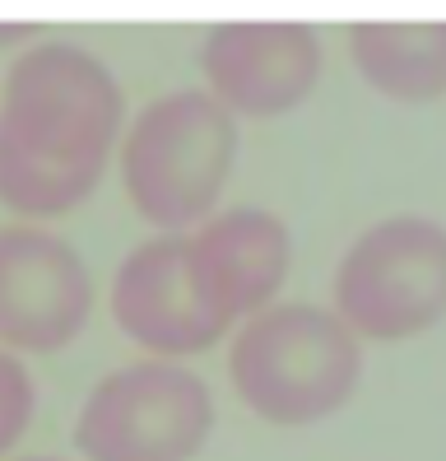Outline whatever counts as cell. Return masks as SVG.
I'll list each match as a JSON object with an SVG mask.
<instances>
[{
  "label": "cell",
  "mask_w": 446,
  "mask_h": 461,
  "mask_svg": "<svg viewBox=\"0 0 446 461\" xmlns=\"http://www.w3.org/2000/svg\"><path fill=\"white\" fill-rule=\"evenodd\" d=\"M121 85L94 51L38 42L0 85V205L56 220L94 196L121 135Z\"/></svg>",
  "instance_id": "6da1fadb"
},
{
  "label": "cell",
  "mask_w": 446,
  "mask_h": 461,
  "mask_svg": "<svg viewBox=\"0 0 446 461\" xmlns=\"http://www.w3.org/2000/svg\"><path fill=\"white\" fill-rule=\"evenodd\" d=\"M228 377L256 420L302 429L349 405L362 377V340L334 308L270 303L233 336Z\"/></svg>",
  "instance_id": "7a4b0ae2"
},
{
  "label": "cell",
  "mask_w": 446,
  "mask_h": 461,
  "mask_svg": "<svg viewBox=\"0 0 446 461\" xmlns=\"http://www.w3.org/2000/svg\"><path fill=\"white\" fill-rule=\"evenodd\" d=\"M237 164V122L214 94H163L121 135V186L145 224L186 233L219 214Z\"/></svg>",
  "instance_id": "3957f363"
},
{
  "label": "cell",
  "mask_w": 446,
  "mask_h": 461,
  "mask_svg": "<svg viewBox=\"0 0 446 461\" xmlns=\"http://www.w3.org/2000/svg\"><path fill=\"white\" fill-rule=\"evenodd\" d=\"M334 312L358 340H414L446 317V224L390 214L334 266Z\"/></svg>",
  "instance_id": "277c9868"
},
{
  "label": "cell",
  "mask_w": 446,
  "mask_h": 461,
  "mask_svg": "<svg viewBox=\"0 0 446 461\" xmlns=\"http://www.w3.org/2000/svg\"><path fill=\"white\" fill-rule=\"evenodd\" d=\"M214 429L210 387L173 359L107 373L75 420L84 461H191Z\"/></svg>",
  "instance_id": "5b68a950"
},
{
  "label": "cell",
  "mask_w": 446,
  "mask_h": 461,
  "mask_svg": "<svg viewBox=\"0 0 446 461\" xmlns=\"http://www.w3.org/2000/svg\"><path fill=\"white\" fill-rule=\"evenodd\" d=\"M94 308L89 266L66 238L38 224H0V349L56 355Z\"/></svg>",
  "instance_id": "8992f818"
},
{
  "label": "cell",
  "mask_w": 446,
  "mask_h": 461,
  "mask_svg": "<svg viewBox=\"0 0 446 461\" xmlns=\"http://www.w3.org/2000/svg\"><path fill=\"white\" fill-rule=\"evenodd\" d=\"M201 70L233 117H284L321 79V38L307 23H219Z\"/></svg>",
  "instance_id": "52a82bcc"
},
{
  "label": "cell",
  "mask_w": 446,
  "mask_h": 461,
  "mask_svg": "<svg viewBox=\"0 0 446 461\" xmlns=\"http://www.w3.org/2000/svg\"><path fill=\"white\" fill-rule=\"evenodd\" d=\"M289 257L293 248L284 220H274L270 210L256 205L223 210L195 233H186L191 280L223 336L233 321H251L270 308V298L289 276Z\"/></svg>",
  "instance_id": "ba28073f"
},
{
  "label": "cell",
  "mask_w": 446,
  "mask_h": 461,
  "mask_svg": "<svg viewBox=\"0 0 446 461\" xmlns=\"http://www.w3.org/2000/svg\"><path fill=\"white\" fill-rule=\"evenodd\" d=\"M112 317L139 349L173 364L223 340L219 321L205 312L201 289L191 280L186 233L149 238L121 261L112 280Z\"/></svg>",
  "instance_id": "9c48e42d"
},
{
  "label": "cell",
  "mask_w": 446,
  "mask_h": 461,
  "mask_svg": "<svg viewBox=\"0 0 446 461\" xmlns=\"http://www.w3.org/2000/svg\"><path fill=\"white\" fill-rule=\"evenodd\" d=\"M349 57L368 89L390 103L446 98V23H353Z\"/></svg>",
  "instance_id": "30bf717a"
},
{
  "label": "cell",
  "mask_w": 446,
  "mask_h": 461,
  "mask_svg": "<svg viewBox=\"0 0 446 461\" xmlns=\"http://www.w3.org/2000/svg\"><path fill=\"white\" fill-rule=\"evenodd\" d=\"M28 420H33V377L10 349H0V456L23 438Z\"/></svg>",
  "instance_id": "8fae6325"
},
{
  "label": "cell",
  "mask_w": 446,
  "mask_h": 461,
  "mask_svg": "<svg viewBox=\"0 0 446 461\" xmlns=\"http://www.w3.org/2000/svg\"><path fill=\"white\" fill-rule=\"evenodd\" d=\"M19 461H56V456H19Z\"/></svg>",
  "instance_id": "7c38bea8"
}]
</instances>
